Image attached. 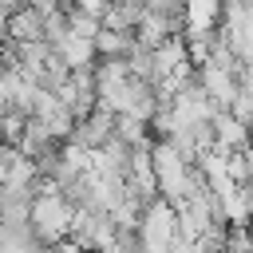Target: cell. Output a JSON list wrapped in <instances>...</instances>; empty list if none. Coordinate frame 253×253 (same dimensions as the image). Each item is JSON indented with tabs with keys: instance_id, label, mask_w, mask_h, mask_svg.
<instances>
[{
	"instance_id": "cell-1",
	"label": "cell",
	"mask_w": 253,
	"mask_h": 253,
	"mask_svg": "<svg viewBox=\"0 0 253 253\" xmlns=\"http://www.w3.org/2000/svg\"><path fill=\"white\" fill-rule=\"evenodd\" d=\"M71 213H75V206H71L59 190H51V194H32L28 229H32V237H36L40 245H55V241H63L67 229H71Z\"/></svg>"
},
{
	"instance_id": "cell-2",
	"label": "cell",
	"mask_w": 253,
	"mask_h": 253,
	"mask_svg": "<svg viewBox=\"0 0 253 253\" xmlns=\"http://www.w3.org/2000/svg\"><path fill=\"white\" fill-rule=\"evenodd\" d=\"M134 241L142 245V253H166L174 241H178V217H174V206L166 198H150L134 221Z\"/></svg>"
},
{
	"instance_id": "cell-3",
	"label": "cell",
	"mask_w": 253,
	"mask_h": 253,
	"mask_svg": "<svg viewBox=\"0 0 253 253\" xmlns=\"http://www.w3.org/2000/svg\"><path fill=\"white\" fill-rule=\"evenodd\" d=\"M115 134V115H107V111H91V115H83V119H75V126H71V142H79V146H87V150H99L107 138Z\"/></svg>"
},
{
	"instance_id": "cell-4",
	"label": "cell",
	"mask_w": 253,
	"mask_h": 253,
	"mask_svg": "<svg viewBox=\"0 0 253 253\" xmlns=\"http://www.w3.org/2000/svg\"><path fill=\"white\" fill-rule=\"evenodd\" d=\"M51 55H55L67 71H87V67L95 63V43H91V40H79V36L67 32V36L51 47Z\"/></svg>"
},
{
	"instance_id": "cell-5",
	"label": "cell",
	"mask_w": 253,
	"mask_h": 253,
	"mask_svg": "<svg viewBox=\"0 0 253 253\" xmlns=\"http://www.w3.org/2000/svg\"><path fill=\"white\" fill-rule=\"evenodd\" d=\"M0 40H12V43H32V40H43V16L32 12V8H20L8 16L4 24V36Z\"/></svg>"
},
{
	"instance_id": "cell-6",
	"label": "cell",
	"mask_w": 253,
	"mask_h": 253,
	"mask_svg": "<svg viewBox=\"0 0 253 253\" xmlns=\"http://www.w3.org/2000/svg\"><path fill=\"white\" fill-rule=\"evenodd\" d=\"M210 134H213V146L217 150H241L245 146V123L233 119L229 111H217L210 119Z\"/></svg>"
},
{
	"instance_id": "cell-7",
	"label": "cell",
	"mask_w": 253,
	"mask_h": 253,
	"mask_svg": "<svg viewBox=\"0 0 253 253\" xmlns=\"http://www.w3.org/2000/svg\"><path fill=\"white\" fill-rule=\"evenodd\" d=\"M91 43H95V59H123V55H126V47H130L134 40H130V32H111V28H99Z\"/></svg>"
},
{
	"instance_id": "cell-8",
	"label": "cell",
	"mask_w": 253,
	"mask_h": 253,
	"mask_svg": "<svg viewBox=\"0 0 253 253\" xmlns=\"http://www.w3.org/2000/svg\"><path fill=\"white\" fill-rule=\"evenodd\" d=\"M115 138L126 142L130 150H134V146H150V130H146V123L126 119V115H115Z\"/></svg>"
},
{
	"instance_id": "cell-9",
	"label": "cell",
	"mask_w": 253,
	"mask_h": 253,
	"mask_svg": "<svg viewBox=\"0 0 253 253\" xmlns=\"http://www.w3.org/2000/svg\"><path fill=\"white\" fill-rule=\"evenodd\" d=\"M63 16H67V32H71V36H79V40H95V32H99V16L79 12V8H71V4H63Z\"/></svg>"
},
{
	"instance_id": "cell-10",
	"label": "cell",
	"mask_w": 253,
	"mask_h": 253,
	"mask_svg": "<svg viewBox=\"0 0 253 253\" xmlns=\"http://www.w3.org/2000/svg\"><path fill=\"white\" fill-rule=\"evenodd\" d=\"M24 126H28V115H20V111L0 115V142H4V146H16L20 134H24Z\"/></svg>"
},
{
	"instance_id": "cell-11",
	"label": "cell",
	"mask_w": 253,
	"mask_h": 253,
	"mask_svg": "<svg viewBox=\"0 0 253 253\" xmlns=\"http://www.w3.org/2000/svg\"><path fill=\"white\" fill-rule=\"evenodd\" d=\"M24 8H32V12H40V16H47V12H55V8H63V0H28Z\"/></svg>"
},
{
	"instance_id": "cell-12",
	"label": "cell",
	"mask_w": 253,
	"mask_h": 253,
	"mask_svg": "<svg viewBox=\"0 0 253 253\" xmlns=\"http://www.w3.org/2000/svg\"><path fill=\"white\" fill-rule=\"evenodd\" d=\"M47 249H51V253H83V249H79V245H75L71 237H63V241H55V245H47Z\"/></svg>"
},
{
	"instance_id": "cell-13",
	"label": "cell",
	"mask_w": 253,
	"mask_h": 253,
	"mask_svg": "<svg viewBox=\"0 0 253 253\" xmlns=\"http://www.w3.org/2000/svg\"><path fill=\"white\" fill-rule=\"evenodd\" d=\"M28 0H0V8H8V12H20Z\"/></svg>"
},
{
	"instance_id": "cell-14",
	"label": "cell",
	"mask_w": 253,
	"mask_h": 253,
	"mask_svg": "<svg viewBox=\"0 0 253 253\" xmlns=\"http://www.w3.org/2000/svg\"><path fill=\"white\" fill-rule=\"evenodd\" d=\"M8 111H12V107H8V95L0 91V115H8Z\"/></svg>"
},
{
	"instance_id": "cell-15",
	"label": "cell",
	"mask_w": 253,
	"mask_h": 253,
	"mask_svg": "<svg viewBox=\"0 0 253 253\" xmlns=\"http://www.w3.org/2000/svg\"><path fill=\"white\" fill-rule=\"evenodd\" d=\"M8 16H12V12H8V8H0V36H4V24H8Z\"/></svg>"
}]
</instances>
